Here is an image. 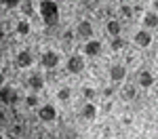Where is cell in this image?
Segmentation results:
<instances>
[{
	"mask_svg": "<svg viewBox=\"0 0 158 139\" xmlns=\"http://www.w3.org/2000/svg\"><path fill=\"white\" fill-rule=\"evenodd\" d=\"M42 65L47 70H55L59 65V53L57 51H44L42 53Z\"/></svg>",
	"mask_w": 158,
	"mask_h": 139,
	"instance_id": "obj_6",
	"label": "cell"
},
{
	"mask_svg": "<svg viewBox=\"0 0 158 139\" xmlns=\"http://www.w3.org/2000/svg\"><path fill=\"white\" fill-rule=\"evenodd\" d=\"M154 9H156V11H158V0H154Z\"/></svg>",
	"mask_w": 158,
	"mask_h": 139,
	"instance_id": "obj_27",
	"label": "cell"
},
{
	"mask_svg": "<svg viewBox=\"0 0 158 139\" xmlns=\"http://www.w3.org/2000/svg\"><path fill=\"white\" fill-rule=\"evenodd\" d=\"M106 30H108V34H110V36L114 38V36H120L122 25H120V21H118V19H110L108 23H106Z\"/></svg>",
	"mask_w": 158,
	"mask_h": 139,
	"instance_id": "obj_14",
	"label": "cell"
},
{
	"mask_svg": "<svg viewBox=\"0 0 158 139\" xmlns=\"http://www.w3.org/2000/svg\"><path fill=\"white\" fill-rule=\"evenodd\" d=\"M124 95H127V97H135V88H127Z\"/></svg>",
	"mask_w": 158,
	"mask_h": 139,
	"instance_id": "obj_24",
	"label": "cell"
},
{
	"mask_svg": "<svg viewBox=\"0 0 158 139\" xmlns=\"http://www.w3.org/2000/svg\"><path fill=\"white\" fill-rule=\"evenodd\" d=\"M80 116H82L85 120H95V118H97V105H95L93 101H85V105H82V110H80Z\"/></svg>",
	"mask_w": 158,
	"mask_h": 139,
	"instance_id": "obj_10",
	"label": "cell"
},
{
	"mask_svg": "<svg viewBox=\"0 0 158 139\" xmlns=\"http://www.w3.org/2000/svg\"><path fill=\"white\" fill-rule=\"evenodd\" d=\"M76 36L85 38V40H91L93 38V25H91V21H80L78 27H76Z\"/></svg>",
	"mask_w": 158,
	"mask_h": 139,
	"instance_id": "obj_11",
	"label": "cell"
},
{
	"mask_svg": "<svg viewBox=\"0 0 158 139\" xmlns=\"http://www.w3.org/2000/svg\"><path fill=\"white\" fill-rule=\"evenodd\" d=\"M19 99V93L13 87H0V103L4 105H15Z\"/></svg>",
	"mask_w": 158,
	"mask_h": 139,
	"instance_id": "obj_3",
	"label": "cell"
},
{
	"mask_svg": "<svg viewBox=\"0 0 158 139\" xmlns=\"http://www.w3.org/2000/svg\"><path fill=\"white\" fill-rule=\"evenodd\" d=\"M110 2H118V0H110Z\"/></svg>",
	"mask_w": 158,
	"mask_h": 139,
	"instance_id": "obj_28",
	"label": "cell"
},
{
	"mask_svg": "<svg viewBox=\"0 0 158 139\" xmlns=\"http://www.w3.org/2000/svg\"><path fill=\"white\" fill-rule=\"evenodd\" d=\"M122 13H124V15H127V17H131V6H122Z\"/></svg>",
	"mask_w": 158,
	"mask_h": 139,
	"instance_id": "obj_25",
	"label": "cell"
},
{
	"mask_svg": "<svg viewBox=\"0 0 158 139\" xmlns=\"http://www.w3.org/2000/svg\"><path fill=\"white\" fill-rule=\"evenodd\" d=\"M70 97H72V88L70 87H61L59 91H57V99L59 101H68Z\"/></svg>",
	"mask_w": 158,
	"mask_h": 139,
	"instance_id": "obj_17",
	"label": "cell"
},
{
	"mask_svg": "<svg viewBox=\"0 0 158 139\" xmlns=\"http://www.w3.org/2000/svg\"><path fill=\"white\" fill-rule=\"evenodd\" d=\"M82 97H86V101H91L93 97H95V88H91V87H82Z\"/></svg>",
	"mask_w": 158,
	"mask_h": 139,
	"instance_id": "obj_20",
	"label": "cell"
},
{
	"mask_svg": "<svg viewBox=\"0 0 158 139\" xmlns=\"http://www.w3.org/2000/svg\"><path fill=\"white\" fill-rule=\"evenodd\" d=\"M141 21H143V27H146V30L156 27V25H158V15H156V13H146Z\"/></svg>",
	"mask_w": 158,
	"mask_h": 139,
	"instance_id": "obj_15",
	"label": "cell"
},
{
	"mask_svg": "<svg viewBox=\"0 0 158 139\" xmlns=\"http://www.w3.org/2000/svg\"><path fill=\"white\" fill-rule=\"evenodd\" d=\"M0 87H4V74H0Z\"/></svg>",
	"mask_w": 158,
	"mask_h": 139,
	"instance_id": "obj_26",
	"label": "cell"
},
{
	"mask_svg": "<svg viewBox=\"0 0 158 139\" xmlns=\"http://www.w3.org/2000/svg\"><path fill=\"white\" fill-rule=\"evenodd\" d=\"M65 70L70 72V74H80V72H85V57H80V55H72V57H68V63H65Z\"/></svg>",
	"mask_w": 158,
	"mask_h": 139,
	"instance_id": "obj_2",
	"label": "cell"
},
{
	"mask_svg": "<svg viewBox=\"0 0 158 139\" xmlns=\"http://www.w3.org/2000/svg\"><path fill=\"white\" fill-rule=\"evenodd\" d=\"M133 40H135V44H137L139 49H148V47L152 44V34L143 27V30H137V32H135Z\"/></svg>",
	"mask_w": 158,
	"mask_h": 139,
	"instance_id": "obj_4",
	"label": "cell"
},
{
	"mask_svg": "<svg viewBox=\"0 0 158 139\" xmlns=\"http://www.w3.org/2000/svg\"><path fill=\"white\" fill-rule=\"evenodd\" d=\"M27 87L32 88V91H40V88L44 87V78H42V74H32L30 78H27Z\"/></svg>",
	"mask_w": 158,
	"mask_h": 139,
	"instance_id": "obj_13",
	"label": "cell"
},
{
	"mask_svg": "<svg viewBox=\"0 0 158 139\" xmlns=\"http://www.w3.org/2000/svg\"><path fill=\"white\" fill-rule=\"evenodd\" d=\"M38 118H40L42 122H55V120H57V110H55L51 103H47V105H42V108L38 110Z\"/></svg>",
	"mask_w": 158,
	"mask_h": 139,
	"instance_id": "obj_7",
	"label": "cell"
},
{
	"mask_svg": "<svg viewBox=\"0 0 158 139\" xmlns=\"http://www.w3.org/2000/svg\"><path fill=\"white\" fill-rule=\"evenodd\" d=\"M146 139H148V137H146Z\"/></svg>",
	"mask_w": 158,
	"mask_h": 139,
	"instance_id": "obj_30",
	"label": "cell"
},
{
	"mask_svg": "<svg viewBox=\"0 0 158 139\" xmlns=\"http://www.w3.org/2000/svg\"><path fill=\"white\" fill-rule=\"evenodd\" d=\"M40 17L47 25H57L59 23V6L55 0H40Z\"/></svg>",
	"mask_w": 158,
	"mask_h": 139,
	"instance_id": "obj_1",
	"label": "cell"
},
{
	"mask_svg": "<svg viewBox=\"0 0 158 139\" xmlns=\"http://www.w3.org/2000/svg\"><path fill=\"white\" fill-rule=\"evenodd\" d=\"M127 78V67L124 65H112L110 67V80L112 82H124Z\"/></svg>",
	"mask_w": 158,
	"mask_h": 139,
	"instance_id": "obj_9",
	"label": "cell"
},
{
	"mask_svg": "<svg viewBox=\"0 0 158 139\" xmlns=\"http://www.w3.org/2000/svg\"><path fill=\"white\" fill-rule=\"evenodd\" d=\"M15 63H17V67H32V65H34V55L27 49L19 51L17 57H15Z\"/></svg>",
	"mask_w": 158,
	"mask_h": 139,
	"instance_id": "obj_8",
	"label": "cell"
},
{
	"mask_svg": "<svg viewBox=\"0 0 158 139\" xmlns=\"http://www.w3.org/2000/svg\"><path fill=\"white\" fill-rule=\"evenodd\" d=\"M30 30H32V25L27 23L25 19H21V21H17V25H15V32H17L19 36H27V34H30Z\"/></svg>",
	"mask_w": 158,
	"mask_h": 139,
	"instance_id": "obj_16",
	"label": "cell"
},
{
	"mask_svg": "<svg viewBox=\"0 0 158 139\" xmlns=\"http://www.w3.org/2000/svg\"><path fill=\"white\" fill-rule=\"evenodd\" d=\"M21 11H23L25 15H32V13H34V9H32V4H27V2H23V4H21Z\"/></svg>",
	"mask_w": 158,
	"mask_h": 139,
	"instance_id": "obj_22",
	"label": "cell"
},
{
	"mask_svg": "<svg viewBox=\"0 0 158 139\" xmlns=\"http://www.w3.org/2000/svg\"><path fill=\"white\" fill-rule=\"evenodd\" d=\"M25 105H27V108H36L38 105V95L36 93H32V95L25 97Z\"/></svg>",
	"mask_w": 158,
	"mask_h": 139,
	"instance_id": "obj_18",
	"label": "cell"
},
{
	"mask_svg": "<svg viewBox=\"0 0 158 139\" xmlns=\"http://www.w3.org/2000/svg\"><path fill=\"white\" fill-rule=\"evenodd\" d=\"M101 49H103L101 40L91 38V40H86V42H85V55H86V57H99V55H101Z\"/></svg>",
	"mask_w": 158,
	"mask_h": 139,
	"instance_id": "obj_5",
	"label": "cell"
},
{
	"mask_svg": "<svg viewBox=\"0 0 158 139\" xmlns=\"http://www.w3.org/2000/svg\"><path fill=\"white\" fill-rule=\"evenodd\" d=\"M2 125H6V114L0 110V126H2Z\"/></svg>",
	"mask_w": 158,
	"mask_h": 139,
	"instance_id": "obj_23",
	"label": "cell"
},
{
	"mask_svg": "<svg viewBox=\"0 0 158 139\" xmlns=\"http://www.w3.org/2000/svg\"><path fill=\"white\" fill-rule=\"evenodd\" d=\"M9 139H17V137H9Z\"/></svg>",
	"mask_w": 158,
	"mask_h": 139,
	"instance_id": "obj_29",
	"label": "cell"
},
{
	"mask_svg": "<svg viewBox=\"0 0 158 139\" xmlns=\"http://www.w3.org/2000/svg\"><path fill=\"white\" fill-rule=\"evenodd\" d=\"M137 82H139V87H143V88H152L154 87V74H152L150 70H141Z\"/></svg>",
	"mask_w": 158,
	"mask_h": 139,
	"instance_id": "obj_12",
	"label": "cell"
},
{
	"mask_svg": "<svg viewBox=\"0 0 158 139\" xmlns=\"http://www.w3.org/2000/svg\"><path fill=\"white\" fill-rule=\"evenodd\" d=\"M122 47H124V40H122L120 36H114V38H112V51H120Z\"/></svg>",
	"mask_w": 158,
	"mask_h": 139,
	"instance_id": "obj_19",
	"label": "cell"
},
{
	"mask_svg": "<svg viewBox=\"0 0 158 139\" xmlns=\"http://www.w3.org/2000/svg\"><path fill=\"white\" fill-rule=\"evenodd\" d=\"M2 2H4V6H9V9H15V6L21 4V0H2Z\"/></svg>",
	"mask_w": 158,
	"mask_h": 139,
	"instance_id": "obj_21",
	"label": "cell"
}]
</instances>
